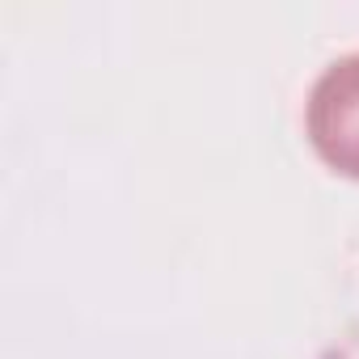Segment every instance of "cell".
Segmentation results:
<instances>
[{"label": "cell", "instance_id": "cell-1", "mask_svg": "<svg viewBox=\"0 0 359 359\" xmlns=\"http://www.w3.org/2000/svg\"><path fill=\"white\" fill-rule=\"evenodd\" d=\"M309 135L321 161L359 177V55L330 64L309 93Z\"/></svg>", "mask_w": 359, "mask_h": 359}]
</instances>
